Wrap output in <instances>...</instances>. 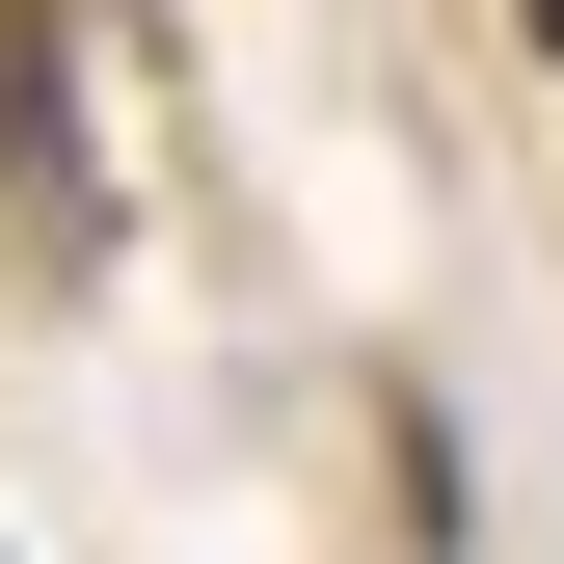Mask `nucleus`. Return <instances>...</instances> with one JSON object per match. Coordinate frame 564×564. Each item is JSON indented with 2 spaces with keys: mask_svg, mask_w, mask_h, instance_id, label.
<instances>
[{
  "mask_svg": "<svg viewBox=\"0 0 564 564\" xmlns=\"http://www.w3.org/2000/svg\"><path fill=\"white\" fill-rule=\"evenodd\" d=\"M538 28H564V0H538Z\"/></svg>",
  "mask_w": 564,
  "mask_h": 564,
  "instance_id": "1",
  "label": "nucleus"
}]
</instances>
